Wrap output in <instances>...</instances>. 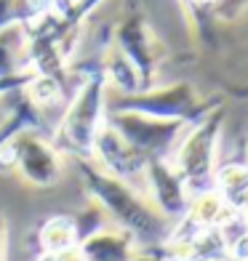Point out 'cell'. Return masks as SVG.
I'll return each instance as SVG.
<instances>
[{"label":"cell","mask_w":248,"mask_h":261,"mask_svg":"<svg viewBox=\"0 0 248 261\" xmlns=\"http://www.w3.org/2000/svg\"><path fill=\"white\" fill-rule=\"evenodd\" d=\"M104 120H107L144 160L173 155L176 144H179V139L187 130V123H182V120H158V117H147V115H136V112L107 110Z\"/></svg>","instance_id":"5"},{"label":"cell","mask_w":248,"mask_h":261,"mask_svg":"<svg viewBox=\"0 0 248 261\" xmlns=\"http://www.w3.org/2000/svg\"><path fill=\"white\" fill-rule=\"evenodd\" d=\"M245 168H248V158H245Z\"/></svg>","instance_id":"19"},{"label":"cell","mask_w":248,"mask_h":261,"mask_svg":"<svg viewBox=\"0 0 248 261\" xmlns=\"http://www.w3.org/2000/svg\"><path fill=\"white\" fill-rule=\"evenodd\" d=\"M0 155H8V163L19 171V176L30 187L48 189L62 179V152L54 147V141H45L38 130H21L0 149Z\"/></svg>","instance_id":"6"},{"label":"cell","mask_w":248,"mask_h":261,"mask_svg":"<svg viewBox=\"0 0 248 261\" xmlns=\"http://www.w3.org/2000/svg\"><path fill=\"white\" fill-rule=\"evenodd\" d=\"M19 27H11L6 32H0V80L11 77L16 72H24V69L16 67V51H14V32Z\"/></svg>","instance_id":"12"},{"label":"cell","mask_w":248,"mask_h":261,"mask_svg":"<svg viewBox=\"0 0 248 261\" xmlns=\"http://www.w3.org/2000/svg\"><path fill=\"white\" fill-rule=\"evenodd\" d=\"M141 176L150 184L155 211L165 221H182L192 195L187 189L184 179L179 176V171L173 168V163L168 158H150L144 163V173Z\"/></svg>","instance_id":"8"},{"label":"cell","mask_w":248,"mask_h":261,"mask_svg":"<svg viewBox=\"0 0 248 261\" xmlns=\"http://www.w3.org/2000/svg\"><path fill=\"white\" fill-rule=\"evenodd\" d=\"M200 261H235V258L227 256V253H214V256H206V258H200Z\"/></svg>","instance_id":"16"},{"label":"cell","mask_w":248,"mask_h":261,"mask_svg":"<svg viewBox=\"0 0 248 261\" xmlns=\"http://www.w3.org/2000/svg\"><path fill=\"white\" fill-rule=\"evenodd\" d=\"M104 117H107V77L102 64H91L69 96L54 134V147L69 152L72 158H91Z\"/></svg>","instance_id":"2"},{"label":"cell","mask_w":248,"mask_h":261,"mask_svg":"<svg viewBox=\"0 0 248 261\" xmlns=\"http://www.w3.org/2000/svg\"><path fill=\"white\" fill-rule=\"evenodd\" d=\"M102 3H104V0H72V3H69V6L62 11V19H64L72 30L80 32L83 21H86V19H88Z\"/></svg>","instance_id":"13"},{"label":"cell","mask_w":248,"mask_h":261,"mask_svg":"<svg viewBox=\"0 0 248 261\" xmlns=\"http://www.w3.org/2000/svg\"><path fill=\"white\" fill-rule=\"evenodd\" d=\"M192 6H197V8H206V6H216V3H221V0H190Z\"/></svg>","instance_id":"17"},{"label":"cell","mask_w":248,"mask_h":261,"mask_svg":"<svg viewBox=\"0 0 248 261\" xmlns=\"http://www.w3.org/2000/svg\"><path fill=\"white\" fill-rule=\"evenodd\" d=\"M86 261H128L136 253L134 237L123 229H96L78 243Z\"/></svg>","instance_id":"10"},{"label":"cell","mask_w":248,"mask_h":261,"mask_svg":"<svg viewBox=\"0 0 248 261\" xmlns=\"http://www.w3.org/2000/svg\"><path fill=\"white\" fill-rule=\"evenodd\" d=\"M91 160L96 163L99 168H104L107 173L117 176V179H123V181L134 179V176H139V173H144V163H147L107 120H104V125L99 128V134H96Z\"/></svg>","instance_id":"9"},{"label":"cell","mask_w":248,"mask_h":261,"mask_svg":"<svg viewBox=\"0 0 248 261\" xmlns=\"http://www.w3.org/2000/svg\"><path fill=\"white\" fill-rule=\"evenodd\" d=\"M219 101H206L200 93L195 91L192 83L179 80L171 86H160V88H144V91H134V93H120L110 110L115 112H136V115H147V117H158V120H182L187 125L197 123L200 117H206L211 110H216Z\"/></svg>","instance_id":"4"},{"label":"cell","mask_w":248,"mask_h":261,"mask_svg":"<svg viewBox=\"0 0 248 261\" xmlns=\"http://www.w3.org/2000/svg\"><path fill=\"white\" fill-rule=\"evenodd\" d=\"M6 243H8V229H6V219L0 216V261H6Z\"/></svg>","instance_id":"15"},{"label":"cell","mask_w":248,"mask_h":261,"mask_svg":"<svg viewBox=\"0 0 248 261\" xmlns=\"http://www.w3.org/2000/svg\"><path fill=\"white\" fill-rule=\"evenodd\" d=\"M75 165L80 184L91 197V203L107 213L117 224V229L131 234L136 248H152L168 240V221L128 181L99 168L91 158H75Z\"/></svg>","instance_id":"1"},{"label":"cell","mask_w":248,"mask_h":261,"mask_svg":"<svg viewBox=\"0 0 248 261\" xmlns=\"http://www.w3.org/2000/svg\"><path fill=\"white\" fill-rule=\"evenodd\" d=\"M38 243H40V253L45 256H56L80 243L78 234V224L72 216H51L40 224L38 229Z\"/></svg>","instance_id":"11"},{"label":"cell","mask_w":248,"mask_h":261,"mask_svg":"<svg viewBox=\"0 0 248 261\" xmlns=\"http://www.w3.org/2000/svg\"><path fill=\"white\" fill-rule=\"evenodd\" d=\"M128 261H147V258H144V256H141V253H134V256H131V258H128Z\"/></svg>","instance_id":"18"},{"label":"cell","mask_w":248,"mask_h":261,"mask_svg":"<svg viewBox=\"0 0 248 261\" xmlns=\"http://www.w3.org/2000/svg\"><path fill=\"white\" fill-rule=\"evenodd\" d=\"M224 128V110L221 104L211 110L206 117L192 123L190 130H184L179 144L173 149V168L184 179L190 195L208 192L214 189V176H216V149Z\"/></svg>","instance_id":"3"},{"label":"cell","mask_w":248,"mask_h":261,"mask_svg":"<svg viewBox=\"0 0 248 261\" xmlns=\"http://www.w3.org/2000/svg\"><path fill=\"white\" fill-rule=\"evenodd\" d=\"M54 261H86V256H83L80 245H72V248H67V251H62V253H56Z\"/></svg>","instance_id":"14"},{"label":"cell","mask_w":248,"mask_h":261,"mask_svg":"<svg viewBox=\"0 0 248 261\" xmlns=\"http://www.w3.org/2000/svg\"><path fill=\"white\" fill-rule=\"evenodd\" d=\"M115 48L134 67L141 91L152 88L158 64H160V51H158V38L152 32L150 21L141 14H128L126 19H120L115 27Z\"/></svg>","instance_id":"7"}]
</instances>
